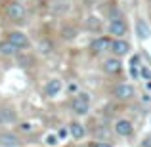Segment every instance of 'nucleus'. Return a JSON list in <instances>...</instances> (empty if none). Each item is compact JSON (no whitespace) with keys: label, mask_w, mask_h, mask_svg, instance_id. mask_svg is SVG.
Listing matches in <instances>:
<instances>
[{"label":"nucleus","mask_w":151,"mask_h":147,"mask_svg":"<svg viewBox=\"0 0 151 147\" xmlns=\"http://www.w3.org/2000/svg\"><path fill=\"white\" fill-rule=\"evenodd\" d=\"M44 141H46V145H50V147H55V145L59 143V138H58V134H46Z\"/></svg>","instance_id":"nucleus-17"},{"label":"nucleus","mask_w":151,"mask_h":147,"mask_svg":"<svg viewBox=\"0 0 151 147\" xmlns=\"http://www.w3.org/2000/svg\"><path fill=\"white\" fill-rule=\"evenodd\" d=\"M17 61H19V65H23V67H29V63H31V57H29V55H23V54H19V55H17Z\"/></svg>","instance_id":"nucleus-20"},{"label":"nucleus","mask_w":151,"mask_h":147,"mask_svg":"<svg viewBox=\"0 0 151 147\" xmlns=\"http://www.w3.org/2000/svg\"><path fill=\"white\" fill-rule=\"evenodd\" d=\"M115 132L122 138H128V136H132V132H134V124L128 118H119V120L115 122Z\"/></svg>","instance_id":"nucleus-7"},{"label":"nucleus","mask_w":151,"mask_h":147,"mask_svg":"<svg viewBox=\"0 0 151 147\" xmlns=\"http://www.w3.org/2000/svg\"><path fill=\"white\" fill-rule=\"evenodd\" d=\"M19 130H21V132H33L35 124L33 122H21V124H19Z\"/></svg>","instance_id":"nucleus-19"},{"label":"nucleus","mask_w":151,"mask_h":147,"mask_svg":"<svg viewBox=\"0 0 151 147\" xmlns=\"http://www.w3.org/2000/svg\"><path fill=\"white\" fill-rule=\"evenodd\" d=\"M8 42L10 44H14L17 50H23V48H29V38H27L25 33H21V31H14V33L8 34Z\"/></svg>","instance_id":"nucleus-4"},{"label":"nucleus","mask_w":151,"mask_h":147,"mask_svg":"<svg viewBox=\"0 0 151 147\" xmlns=\"http://www.w3.org/2000/svg\"><path fill=\"white\" fill-rule=\"evenodd\" d=\"M111 46H113V38H109V37H98L96 40L92 42V52H94V54L111 52Z\"/></svg>","instance_id":"nucleus-5"},{"label":"nucleus","mask_w":151,"mask_h":147,"mask_svg":"<svg viewBox=\"0 0 151 147\" xmlns=\"http://www.w3.org/2000/svg\"><path fill=\"white\" fill-rule=\"evenodd\" d=\"M67 92H69L71 96H77V94L81 92V90H78V84H77V82H71V84L67 86Z\"/></svg>","instance_id":"nucleus-21"},{"label":"nucleus","mask_w":151,"mask_h":147,"mask_svg":"<svg viewBox=\"0 0 151 147\" xmlns=\"http://www.w3.org/2000/svg\"><path fill=\"white\" fill-rule=\"evenodd\" d=\"M145 88H147V90H151V80H149V82H145Z\"/></svg>","instance_id":"nucleus-27"},{"label":"nucleus","mask_w":151,"mask_h":147,"mask_svg":"<svg viewBox=\"0 0 151 147\" xmlns=\"http://www.w3.org/2000/svg\"><path fill=\"white\" fill-rule=\"evenodd\" d=\"M149 2H151V0H149Z\"/></svg>","instance_id":"nucleus-28"},{"label":"nucleus","mask_w":151,"mask_h":147,"mask_svg":"<svg viewBox=\"0 0 151 147\" xmlns=\"http://www.w3.org/2000/svg\"><path fill=\"white\" fill-rule=\"evenodd\" d=\"M140 77L142 78H145V80H151V69L149 67H145V65H142V69H140Z\"/></svg>","instance_id":"nucleus-18"},{"label":"nucleus","mask_w":151,"mask_h":147,"mask_svg":"<svg viewBox=\"0 0 151 147\" xmlns=\"http://www.w3.org/2000/svg\"><path fill=\"white\" fill-rule=\"evenodd\" d=\"M19 138L12 132H0V147H17Z\"/></svg>","instance_id":"nucleus-11"},{"label":"nucleus","mask_w":151,"mask_h":147,"mask_svg":"<svg viewBox=\"0 0 151 147\" xmlns=\"http://www.w3.org/2000/svg\"><path fill=\"white\" fill-rule=\"evenodd\" d=\"M15 120H17V115L14 109H10V107L0 109V124H14Z\"/></svg>","instance_id":"nucleus-13"},{"label":"nucleus","mask_w":151,"mask_h":147,"mask_svg":"<svg viewBox=\"0 0 151 147\" xmlns=\"http://www.w3.org/2000/svg\"><path fill=\"white\" fill-rule=\"evenodd\" d=\"M140 69H142V57L136 54V55H132V57H130V67H128L130 77H132L134 80H138V78H140Z\"/></svg>","instance_id":"nucleus-14"},{"label":"nucleus","mask_w":151,"mask_h":147,"mask_svg":"<svg viewBox=\"0 0 151 147\" xmlns=\"http://www.w3.org/2000/svg\"><path fill=\"white\" fill-rule=\"evenodd\" d=\"M103 71L109 75H119L122 71V63L119 57H109V59H103Z\"/></svg>","instance_id":"nucleus-9"},{"label":"nucleus","mask_w":151,"mask_h":147,"mask_svg":"<svg viewBox=\"0 0 151 147\" xmlns=\"http://www.w3.org/2000/svg\"><path fill=\"white\" fill-rule=\"evenodd\" d=\"M111 52L115 54V57L121 59L122 55H128V52H130V44H128L126 40H122V38H117V40H113Z\"/></svg>","instance_id":"nucleus-10"},{"label":"nucleus","mask_w":151,"mask_h":147,"mask_svg":"<svg viewBox=\"0 0 151 147\" xmlns=\"http://www.w3.org/2000/svg\"><path fill=\"white\" fill-rule=\"evenodd\" d=\"M94 147H111L109 143H105V141H100V143H96Z\"/></svg>","instance_id":"nucleus-25"},{"label":"nucleus","mask_w":151,"mask_h":147,"mask_svg":"<svg viewBox=\"0 0 151 147\" xmlns=\"http://www.w3.org/2000/svg\"><path fill=\"white\" fill-rule=\"evenodd\" d=\"M90 105H92V98L88 92H78L71 101V107L77 115H86L90 111Z\"/></svg>","instance_id":"nucleus-1"},{"label":"nucleus","mask_w":151,"mask_h":147,"mask_svg":"<svg viewBox=\"0 0 151 147\" xmlns=\"http://www.w3.org/2000/svg\"><path fill=\"white\" fill-rule=\"evenodd\" d=\"M67 136H69V130H67V128H59V132H58V138H59V141H61V140H65Z\"/></svg>","instance_id":"nucleus-23"},{"label":"nucleus","mask_w":151,"mask_h":147,"mask_svg":"<svg viewBox=\"0 0 151 147\" xmlns=\"http://www.w3.org/2000/svg\"><path fill=\"white\" fill-rule=\"evenodd\" d=\"M8 15H10L12 21H23V19H25V15H27L25 6H23V4H19V2H12L10 6H8Z\"/></svg>","instance_id":"nucleus-6"},{"label":"nucleus","mask_w":151,"mask_h":147,"mask_svg":"<svg viewBox=\"0 0 151 147\" xmlns=\"http://www.w3.org/2000/svg\"><path fill=\"white\" fill-rule=\"evenodd\" d=\"M0 54H4V55H15V54H17V48H15L14 44H10V42H4V44H0Z\"/></svg>","instance_id":"nucleus-16"},{"label":"nucleus","mask_w":151,"mask_h":147,"mask_svg":"<svg viewBox=\"0 0 151 147\" xmlns=\"http://www.w3.org/2000/svg\"><path fill=\"white\" fill-rule=\"evenodd\" d=\"M40 52H42V54H50V52H52V44H48V42H40Z\"/></svg>","instance_id":"nucleus-22"},{"label":"nucleus","mask_w":151,"mask_h":147,"mask_svg":"<svg viewBox=\"0 0 151 147\" xmlns=\"http://www.w3.org/2000/svg\"><path fill=\"white\" fill-rule=\"evenodd\" d=\"M136 34L140 40H147L151 37V27L145 23V19H138L136 21Z\"/></svg>","instance_id":"nucleus-12"},{"label":"nucleus","mask_w":151,"mask_h":147,"mask_svg":"<svg viewBox=\"0 0 151 147\" xmlns=\"http://www.w3.org/2000/svg\"><path fill=\"white\" fill-rule=\"evenodd\" d=\"M84 2H86V4H88V6H92V4H94V2H96V0H84Z\"/></svg>","instance_id":"nucleus-26"},{"label":"nucleus","mask_w":151,"mask_h":147,"mask_svg":"<svg viewBox=\"0 0 151 147\" xmlns=\"http://www.w3.org/2000/svg\"><path fill=\"white\" fill-rule=\"evenodd\" d=\"M109 33L115 34L117 38H122V37H126V33H128V25H126L124 19L113 17V19L109 21Z\"/></svg>","instance_id":"nucleus-3"},{"label":"nucleus","mask_w":151,"mask_h":147,"mask_svg":"<svg viewBox=\"0 0 151 147\" xmlns=\"http://www.w3.org/2000/svg\"><path fill=\"white\" fill-rule=\"evenodd\" d=\"M90 27H92V29H96V27H98V23H96V17H90Z\"/></svg>","instance_id":"nucleus-24"},{"label":"nucleus","mask_w":151,"mask_h":147,"mask_svg":"<svg viewBox=\"0 0 151 147\" xmlns=\"http://www.w3.org/2000/svg\"><path fill=\"white\" fill-rule=\"evenodd\" d=\"M113 96L119 99V101H128V99H132L136 96V92H134V88L130 84H124V82H121V84H117L113 88Z\"/></svg>","instance_id":"nucleus-2"},{"label":"nucleus","mask_w":151,"mask_h":147,"mask_svg":"<svg viewBox=\"0 0 151 147\" xmlns=\"http://www.w3.org/2000/svg\"><path fill=\"white\" fill-rule=\"evenodd\" d=\"M69 136L73 138V140H82V138L86 136L84 124H81V122H71L69 124Z\"/></svg>","instance_id":"nucleus-15"},{"label":"nucleus","mask_w":151,"mask_h":147,"mask_svg":"<svg viewBox=\"0 0 151 147\" xmlns=\"http://www.w3.org/2000/svg\"><path fill=\"white\" fill-rule=\"evenodd\" d=\"M61 90H63V82L59 80V78H50V80L46 82V86H44V92H46V96H48V98L59 96Z\"/></svg>","instance_id":"nucleus-8"}]
</instances>
